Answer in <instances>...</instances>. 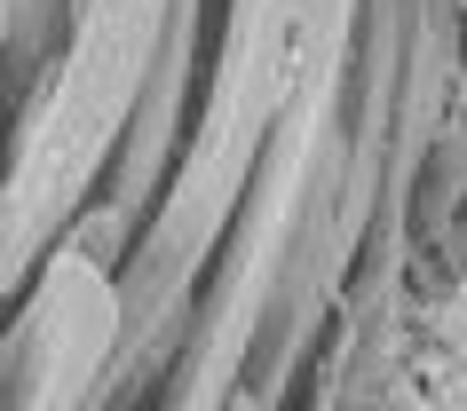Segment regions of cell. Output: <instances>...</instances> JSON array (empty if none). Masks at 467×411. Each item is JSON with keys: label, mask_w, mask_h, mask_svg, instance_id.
<instances>
[]
</instances>
